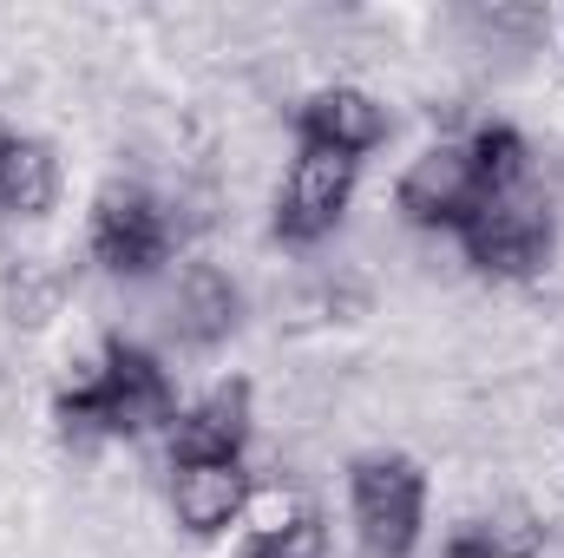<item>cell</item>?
I'll return each instance as SVG.
<instances>
[{
  "mask_svg": "<svg viewBox=\"0 0 564 558\" xmlns=\"http://www.w3.org/2000/svg\"><path fill=\"white\" fill-rule=\"evenodd\" d=\"M388 139V112L381 99H368L361 86H328L302 106V144H322V151H341V158H361Z\"/></svg>",
  "mask_w": 564,
  "mask_h": 558,
  "instance_id": "9",
  "label": "cell"
},
{
  "mask_svg": "<svg viewBox=\"0 0 564 558\" xmlns=\"http://www.w3.org/2000/svg\"><path fill=\"white\" fill-rule=\"evenodd\" d=\"M93 257L112 277H151L171 257V217L144 184H106L93 204Z\"/></svg>",
  "mask_w": 564,
  "mask_h": 558,
  "instance_id": "4",
  "label": "cell"
},
{
  "mask_svg": "<svg viewBox=\"0 0 564 558\" xmlns=\"http://www.w3.org/2000/svg\"><path fill=\"white\" fill-rule=\"evenodd\" d=\"M7 302H13V322H46V315L59 309V277H53L40 257H26V264L7 277Z\"/></svg>",
  "mask_w": 564,
  "mask_h": 558,
  "instance_id": "15",
  "label": "cell"
},
{
  "mask_svg": "<svg viewBox=\"0 0 564 558\" xmlns=\"http://www.w3.org/2000/svg\"><path fill=\"white\" fill-rule=\"evenodd\" d=\"M53 420L66 440H139V433H171L177 427V388L164 375V362L112 335L99 348V368H86L79 382H66L53 395Z\"/></svg>",
  "mask_w": 564,
  "mask_h": 558,
  "instance_id": "1",
  "label": "cell"
},
{
  "mask_svg": "<svg viewBox=\"0 0 564 558\" xmlns=\"http://www.w3.org/2000/svg\"><path fill=\"white\" fill-rule=\"evenodd\" d=\"M243 506H250L243 460H171V513L184 533L217 539L243 519Z\"/></svg>",
  "mask_w": 564,
  "mask_h": 558,
  "instance_id": "7",
  "label": "cell"
},
{
  "mask_svg": "<svg viewBox=\"0 0 564 558\" xmlns=\"http://www.w3.org/2000/svg\"><path fill=\"white\" fill-rule=\"evenodd\" d=\"M348 506L368 558H414L426 526V473L408 453H361L348 466Z\"/></svg>",
  "mask_w": 564,
  "mask_h": 558,
  "instance_id": "2",
  "label": "cell"
},
{
  "mask_svg": "<svg viewBox=\"0 0 564 558\" xmlns=\"http://www.w3.org/2000/svg\"><path fill=\"white\" fill-rule=\"evenodd\" d=\"M237 558H328L322 513H315V506H295V513L276 519V526H257V533L243 539V552H237Z\"/></svg>",
  "mask_w": 564,
  "mask_h": 558,
  "instance_id": "13",
  "label": "cell"
},
{
  "mask_svg": "<svg viewBox=\"0 0 564 558\" xmlns=\"http://www.w3.org/2000/svg\"><path fill=\"white\" fill-rule=\"evenodd\" d=\"M552 244H558V217L532 184L492 191L459 230L466 264L486 270V277H539L552 264Z\"/></svg>",
  "mask_w": 564,
  "mask_h": 558,
  "instance_id": "3",
  "label": "cell"
},
{
  "mask_svg": "<svg viewBox=\"0 0 564 558\" xmlns=\"http://www.w3.org/2000/svg\"><path fill=\"white\" fill-rule=\"evenodd\" d=\"M250 382H217L171 427V460H243L250 447Z\"/></svg>",
  "mask_w": 564,
  "mask_h": 558,
  "instance_id": "8",
  "label": "cell"
},
{
  "mask_svg": "<svg viewBox=\"0 0 564 558\" xmlns=\"http://www.w3.org/2000/svg\"><path fill=\"white\" fill-rule=\"evenodd\" d=\"M401 211L421 230H466V217L486 204V184L466 158V144H426L421 158L401 171Z\"/></svg>",
  "mask_w": 564,
  "mask_h": 558,
  "instance_id": "6",
  "label": "cell"
},
{
  "mask_svg": "<svg viewBox=\"0 0 564 558\" xmlns=\"http://www.w3.org/2000/svg\"><path fill=\"white\" fill-rule=\"evenodd\" d=\"M237 315H243V296H237V282L224 277V270L191 264L184 277L171 282V329H177L191 348H217V342L237 329Z\"/></svg>",
  "mask_w": 564,
  "mask_h": 558,
  "instance_id": "10",
  "label": "cell"
},
{
  "mask_svg": "<svg viewBox=\"0 0 564 558\" xmlns=\"http://www.w3.org/2000/svg\"><path fill=\"white\" fill-rule=\"evenodd\" d=\"M440 558H486V552H473V546H466V539L453 533V539H446V552H440Z\"/></svg>",
  "mask_w": 564,
  "mask_h": 558,
  "instance_id": "16",
  "label": "cell"
},
{
  "mask_svg": "<svg viewBox=\"0 0 564 558\" xmlns=\"http://www.w3.org/2000/svg\"><path fill=\"white\" fill-rule=\"evenodd\" d=\"M466 158H473V171H479V184H486V197L492 191H512V184H525V139L512 132V126H479L473 139H466Z\"/></svg>",
  "mask_w": 564,
  "mask_h": 558,
  "instance_id": "14",
  "label": "cell"
},
{
  "mask_svg": "<svg viewBox=\"0 0 564 558\" xmlns=\"http://www.w3.org/2000/svg\"><path fill=\"white\" fill-rule=\"evenodd\" d=\"M459 539L486 558H539L545 552V519L532 506H492V513L466 519Z\"/></svg>",
  "mask_w": 564,
  "mask_h": 558,
  "instance_id": "12",
  "label": "cell"
},
{
  "mask_svg": "<svg viewBox=\"0 0 564 558\" xmlns=\"http://www.w3.org/2000/svg\"><path fill=\"white\" fill-rule=\"evenodd\" d=\"M355 171L361 158H341V151H322V144H302L295 164H289V184H282V204H276V237L282 244H322L348 197H355Z\"/></svg>",
  "mask_w": 564,
  "mask_h": 558,
  "instance_id": "5",
  "label": "cell"
},
{
  "mask_svg": "<svg viewBox=\"0 0 564 558\" xmlns=\"http://www.w3.org/2000/svg\"><path fill=\"white\" fill-rule=\"evenodd\" d=\"M59 197V158L46 139L0 132V211L7 217H46Z\"/></svg>",
  "mask_w": 564,
  "mask_h": 558,
  "instance_id": "11",
  "label": "cell"
}]
</instances>
